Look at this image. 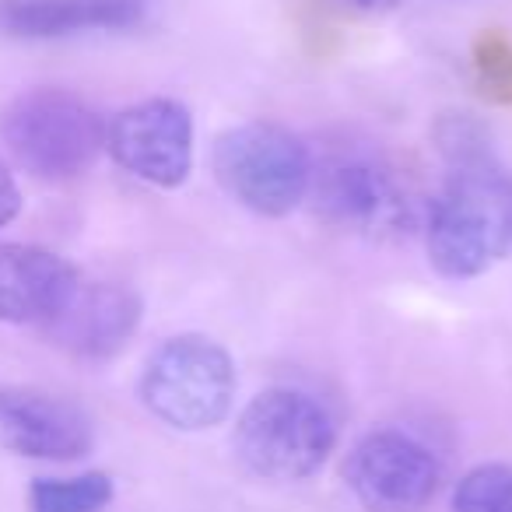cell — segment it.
Returning a JSON list of instances; mask_svg holds the SVG:
<instances>
[{
	"mask_svg": "<svg viewBox=\"0 0 512 512\" xmlns=\"http://www.w3.org/2000/svg\"><path fill=\"white\" fill-rule=\"evenodd\" d=\"M0 137L32 176L67 183L95 165L106 148V123L81 95L64 88H32L4 109Z\"/></svg>",
	"mask_w": 512,
	"mask_h": 512,
	"instance_id": "6",
	"label": "cell"
},
{
	"mask_svg": "<svg viewBox=\"0 0 512 512\" xmlns=\"http://www.w3.org/2000/svg\"><path fill=\"white\" fill-rule=\"evenodd\" d=\"M235 456L249 474L274 484L313 477L337 446L334 414L302 390H264L242 407L232 435Z\"/></svg>",
	"mask_w": 512,
	"mask_h": 512,
	"instance_id": "3",
	"label": "cell"
},
{
	"mask_svg": "<svg viewBox=\"0 0 512 512\" xmlns=\"http://www.w3.org/2000/svg\"><path fill=\"white\" fill-rule=\"evenodd\" d=\"M235 362L204 334H179L148 355L141 372V400L162 425L176 432H204L232 414Z\"/></svg>",
	"mask_w": 512,
	"mask_h": 512,
	"instance_id": "5",
	"label": "cell"
},
{
	"mask_svg": "<svg viewBox=\"0 0 512 512\" xmlns=\"http://www.w3.org/2000/svg\"><path fill=\"white\" fill-rule=\"evenodd\" d=\"M22 211V193H18V183L4 165H0V228L15 221V214Z\"/></svg>",
	"mask_w": 512,
	"mask_h": 512,
	"instance_id": "16",
	"label": "cell"
},
{
	"mask_svg": "<svg viewBox=\"0 0 512 512\" xmlns=\"http://www.w3.org/2000/svg\"><path fill=\"white\" fill-rule=\"evenodd\" d=\"M141 323V299L123 285L78 281L67 302L43 323L50 341L85 362H106L127 348Z\"/></svg>",
	"mask_w": 512,
	"mask_h": 512,
	"instance_id": "10",
	"label": "cell"
},
{
	"mask_svg": "<svg viewBox=\"0 0 512 512\" xmlns=\"http://www.w3.org/2000/svg\"><path fill=\"white\" fill-rule=\"evenodd\" d=\"M92 418L43 390H0V449L32 460H78L92 449Z\"/></svg>",
	"mask_w": 512,
	"mask_h": 512,
	"instance_id": "9",
	"label": "cell"
},
{
	"mask_svg": "<svg viewBox=\"0 0 512 512\" xmlns=\"http://www.w3.org/2000/svg\"><path fill=\"white\" fill-rule=\"evenodd\" d=\"M106 148L141 183L176 190L193 172V116L176 99H144L113 116Z\"/></svg>",
	"mask_w": 512,
	"mask_h": 512,
	"instance_id": "8",
	"label": "cell"
},
{
	"mask_svg": "<svg viewBox=\"0 0 512 512\" xmlns=\"http://www.w3.org/2000/svg\"><path fill=\"white\" fill-rule=\"evenodd\" d=\"M474 74L491 102H512V43L502 32H481L474 43Z\"/></svg>",
	"mask_w": 512,
	"mask_h": 512,
	"instance_id": "15",
	"label": "cell"
},
{
	"mask_svg": "<svg viewBox=\"0 0 512 512\" xmlns=\"http://www.w3.org/2000/svg\"><path fill=\"white\" fill-rule=\"evenodd\" d=\"M435 144L446 158V183L428 207V260L442 278L467 281L512 253V172L467 113L442 116Z\"/></svg>",
	"mask_w": 512,
	"mask_h": 512,
	"instance_id": "1",
	"label": "cell"
},
{
	"mask_svg": "<svg viewBox=\"0 0 512 512\" xmlns=\"http://www.w3.org/2000/svg\"><path fill=\"white\" fill-rule=\"evenodd\" d=\"M348 4H355V8H362V11H386V8H393L397 0H348Z\"/></svg>",
	"mask_w": 512,
	"mask_h": 512,
	"instance_id": "17",
	"label": "cell"
},
{
	"mask_svg": "<svg viewBox=\"0 0 512 512\" xmlns=\"http://www.w3.org/2000/svg\"><path fill=\"white\" fill-rule=\"evenodd\" d=\"M211 169L242 207L264 218H285L309 197L313 151L281 123L253 120L214 137Z\"/></svg>",
	"mask_w": 512,
	"mask_h": 512,
	"instance_id": "4",
	"label": "cell"
},
{
	"mask_svg": "<svg viewBox=\"0 0 512 512\" xmlns=\"http://www.w3.org/2000/svg\"><path fill=\"white\" fill-rule=\"evenodd\" d=\"M344 477L365 512H421L439 491L442 467L414 435L379 428L348 453Z\"/></svg>",
	"mask_w": 512,
	"mask_h": 512,
	"instance_id": "7",
	"label": "cell"
},
{
	"mask_svg": "<svg viewBox=\"0 0 512 512\" xmlns=\"http://www.w3.org/2000/svg\"><path fill=\"white\" fill-rule=\"evenodd\" d=\"M453 512H512V467L481 463L453 491Z\"/></svg>",
	"mask_w": 512,
	"mask_h": 512,
	"instance_id": "14",
	"label": "cell"
},
{
	"mask_svg": "<svg viewBox=\"0 0 512 512\" xmlns=\"http://www.w3.org/2000/svg\"><path fill=\"white\" fill-rule=\"evenodd\" d=\"M78 271L64 256L22 242L0 246V323L43 327L78 285Z\"/></svg>",
	"mask_w": 512,
	"mask_h": 512,
	"instance_id": "11",
	"label": "cell"
},
{
	"mask_svg": "<svg viewBox=\"0 0 512 512\" xmlns=\"http://www.w3.org/2000/svg\"><path fill=\"white\" fill-rule=\"evenodd\" d=\"M144 11V0H0V32L18 39L123 32L141 25Z\"/></svg>",
	"mask_w": 512,
	"mask_h": 512,
	"instance_id": "12",
	"label": "cell"
},
{
	"mask_svg": "<svg viewBox=\"0 0 512 512\" xmlns=\"http://www.w3.org/2000/svg\"><path fill=\"white\" fill-rule=\"evenodd\" d=\"M309 197L327 225L365 239H400L425 232L432 197L418 176L379 144H337L316 162Z\"/></svg>",
	"mask_w": 512,
	"mask_h": 512,
	"instance_id": "2",
	"label": "cell"
},
{
	"mask_svg": "<svg viewBox=\"0 0 512 512\" xmlns=\"http://www.w3.org/2000/svg\"><path fill=\"white\" fill-rule=\"evenodd\" d=\"M113 502V481L102 470L81 477H39L32 484V512H102Z\"/></svg>",
	"mask_w": 512,
	"mask_h": 512,
	"instance_id": "13",
	"label": "cell"
}]
</instances>
